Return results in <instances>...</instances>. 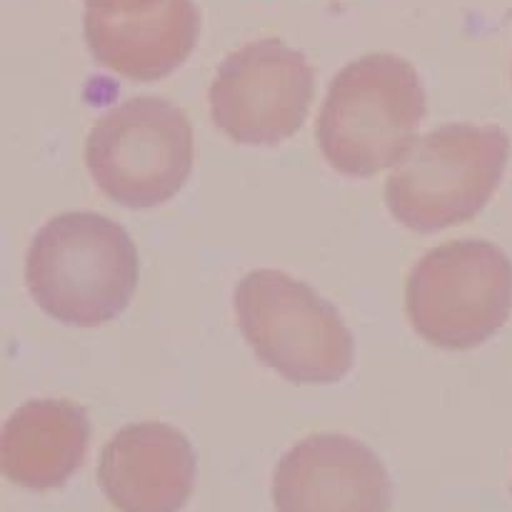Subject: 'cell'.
Wrapping results in <instances>:
<instances>
[{"instance_id":"obj_1","label":"cell","mask_w":512,"mask_h":512,"mask_svg":"<svg viewBox=\"0 0 512 512\" xmlns=\"http://www.w3.org/2000/svg\"><path fill=\"white\" fill-rule=\"evenodd\" d=\"M30 295L65 325L95 328L115 320L138 288L133 240L98 213H60L35 233L25 260Z\"/></svg>"},{"instance_id":"obj_2","label":"cell","mask_w":512,"mask_h":512,"mask_svg":"<svg viewBox=\"0 0 512 512\" xmlns=\"http://www.w3.org/2000/svg\"><path fill=\"white\" fill-rule=\"evenodd\" d=\"M423 118L418 70L398 55L368 53L333 78L315 135L338 173L373 178L405 158Z\"/></svg>"},{"instance_id":"obj_3","label":"cell","mask_w":512,"mask_h":512,"mask_svg":"<svg viewBox=\"0 0 512 512\" xmlns=\"http://www.w3.org/2000/svg\"><path fill=\"white\" fill-rule=\"evenodd\" d=\"M510 138L498 125L450 123L420 135L385 180L390 215L415 233H438L483 213L503 180Z\"/></svg>"},{"instance_id":"obj_4","label":"cell","mask_w":512,"mask_h":512,"mask_svg":"<svg viewBox=\"0 0 512 512\" xmlns=\"http://www.w3.org/2000/svg\"><path fill=\"white\" fill-rule=\"evenodd\" d=\"M235 315L260 363L295 385H330L355 363V340L335 305L310 285L253 270L235 285Z\"/></svg>"},{"instance_id":"obj_5","label":"cell","mask_w":512,"mask_h":512,"mask_svg":"<svg viewBox=\"0 0 512 512\" xmlns=\"http://www.w3.org/2000/svg\"><path fill=\"white\" fill-rule=\"evenodd\" d=\"M415 333L443 350L488 343L512 313V263L488 240H453L425 253L405 285Z\"/></svg>"},{"instance_id":"obj_6","label":"cell","mask_w":512,"mask_h":512,"mask_svg":"<svg viewBox=\"0 0 512 512\" xmlns=\"http://www.w3.org/2000/svg\"><path fill=\"white\" fill-rule=\"evenodd\" d=\"M85 163L113 203L148 210L168 203L193 170V128L180 108L138 95L90 128Z\"/></svg>"},{"instance_id":"obj_7","label":"cell","mask_w":512,"mask_h":512,"mask_svg":"<svg viewBox=\"0 0 512 512\" xmlns=\"http://www.w3.org/2000/svg\"><path fill=\"white\" fill-rule=\"evenodd\" d=\"M313 95L315 75L305 55L280 38H263L220 63L210 115L235 143L278 145L303 128Z\"/></svg>"},{"instance_id":"obj_8","label":"cell","mask_w":512,"mask_h":512,"mask_svg":"<svg viewBox=\"0 0 512 512\" xmlns=\"http://www.w3.org/2000/svg\"><path fill=\"white\" fill-rule=\"evenodd\" d=\"M270 498L275 512H390L393 483L368 445L320 433L278 460Z\"/></svg>"},{"instance_id":"obj_9","label":"cell","mask_w":512,"mask_h":512,"mask_svg":"<svg viewBox=\"0 0 512 512\" xmlns=\"http://www.w3.org/2000/svg\"><path fill=\"white\" fill-rule=\"evenodd\" d=\"M198 473L193 445L165 423L120 428L100 450L98 483L120 512H180Z\"/></svg>"},{"instance_id":"obj_10","label":"cell","mask_w":512,"mask_h":512,"mask_svg":"<svg viewBox=\"0 0 512 512\" xmlns=\"http://www.w3.org/2000/svg\"><path fill=\"white\" fill-rule=\"evenodd\" d=\"M83 35L95 63L135 83H153L190 58L200 38V10L195 0H160L123 15L85 10Z\"/></svg>"},{"instance_id":"obj_11","label":"cell","mask_w":512,"mask_h":512,"mask_svg":"<svg viewBox=\"0 0 512 512\" xmlns=\"http://www.w3.org/2000/svg\"><path fill=\"white\" fill-rule=\"evenodd\" d=\"M88 440L90 423L80 405L30 400L3 425V475L30 493L63 488L83 465Z\"/></svg>"},{"instance_id":"obj_12","label":"cell","mask_w":512,"mask_h":512,"mask_svg":"<svg viewBox=\"0 0 512 512\" xmlns=\"http://www.w3.org/2000/svg\"><path fill=\"white\" fill-rule=\"evenodd\" d=\"M85 10H95V13H138V10L150 8V5L160 3V0H83Z\"/></svg>"}]
</instances>
